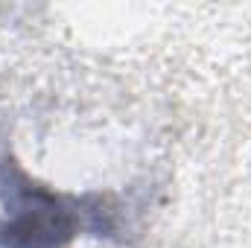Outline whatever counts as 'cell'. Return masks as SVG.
Masks as SVG:
<instances>
[{
	"mask_svg": "<svg viewBox=\"0 0 251 248\" xmlns=\"http://www.w3.org/2000/svg\"><path fill=\"white\" fill-rule=\"evenodd\" d=\"M85 231H114L108 198L56 193L0 158V248H64Z\"/></svg>",
	"mask_w": 251,
	"mask_h": 248,
	"instance_id": "obj_1",
	"label": "cell"
}]
</instances>
